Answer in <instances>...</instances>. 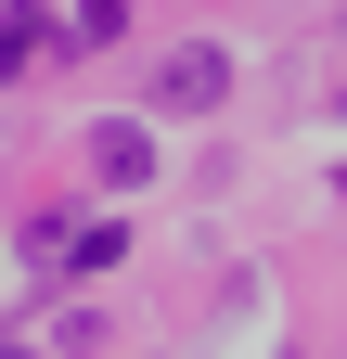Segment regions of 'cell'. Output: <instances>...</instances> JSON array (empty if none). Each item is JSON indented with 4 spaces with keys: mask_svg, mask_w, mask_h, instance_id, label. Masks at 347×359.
Listing matches in <instances>:
<instances>
[{
    "mask_svg": "<svg viewBox=\"0 0 347 359\" xmlns=\"http://www.w3.org/2000/svg\"><path fill=\"white\" fill-rule=\"evenodd\" d=\"M155 103L167 116H219L232 103V52H219V39H181V52L155 65Z\"/></svg>",
    "mask_w": 347,
    "mask_h": 359,
    "instance_id": "cell-1",
    "label": "cell"
},
{
    "mask_svg": "<svg viewBox=\"0 0 347 359\" xmlns=\"http://www.w3.org/2000/svg\"><path fill=\"white\" fill-rule=\"evenodd\" d=\"M91 167H103V180H129V193H142V180H155V142H142V128H91Z\"/></svg>",
    "mask_w": 347,
    "mask_h": 359,
    "instance_id": "cell-2",
    "label": "cell"
},
{
    "mask_svg": "<svg viewBox=\"0 0 347 359\" xmlns=\"http://www.w3.org/2000/svg\"><path fill=\"white\" fill-rule=\"evenodd\" d=\"M52 52V13H39V0H0V65H39Z\"/></svg>",
    "mask_w": 347,
    "mask_h": 359,
    "instance_id": "cell-3",
    "label": "cell"
},
{
    "mask_svg": "<svg viewBox=\"0 0 347 359\" xmlns=\"http://www.w3.org/2000/svg\"><path fill=\"white\" fill-rule=\"evenodd\" d=\"M65 26H77V39H116V26H129V0H77Z\"/></svg>",
    "mask_w": 347,
    "mask_h": 359,
    "instance_id": "cell-4",
    "label": "cell"
},
{
    "mask_svg": "<svg viewBox=\"0 0 347 359\" xmlns=\"http://www.w3.org/2000/svg\"><path fill=\"white\" fill-rule=\"evenodd\" d=\"M0 359H39V346H26V334H0Z\"/></svg>",
    "mask_w": 347,
    "mask_h": 359,
    "instance_id": "cell-5",
    "label": "cell"
},
{
    "mask_svg": "<svg viewBox=\"0 0 347 359\" xmlns=\"http://www.w3.org/2000/svg\"><path fill=\"white\" fill-rule=\"evenodd\" d=\"M334 116H347V90H334Z\"/></svg>",
    "mask_w": 347,
    "mask_h": 359,
    "instance_id": "cell-6",
    "label": "cell"
}]
</instances>
